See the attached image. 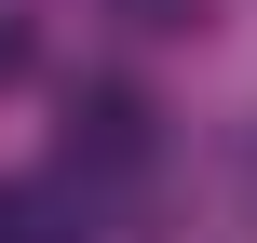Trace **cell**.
<instances>
[{
    "label": "cell",
    "mask_w": 257,
    "mask_h": 243,
    "mask_svg": "<svg viewBox=\"0 0 257 243\" xmlns=\"http://www.w3.org/2000/svg\"><path fill=\"white\" fill-rule=\"evenodd\" d=\"M54 149H68V189L108 203V189H136V176L163 162V108H149L136 81H81L68 122H54Z\"/></svg>",
    "instance_id": "obj_1"
},
{
    "label": "cell",
    "mask_w": 257,
    "mask_h": 243,
    "mask_svg": "<svg viewBox=\"0 0 257 243\" xmlns=\"http://www.w3.org/2000/svg\"><path fill=\"white\" fill-rule=\"evenodd\" d=\"M0 243H95V203L68 176H0Z\"/></svg>",
    "instance_id": "obj_2"
},
{
    "label": "cell",
    "mask_w": 257,
    "mask_h": 243,
    "mask_svg": "<svg viewBox=\"0 0 257 243\" xmlns=\"http://www.w3.org/2000/svg\"><path fill=\"white\" fill-rule=\"evenodd\" d=\"M14 68H27V27H14V14H0V81H14Z\"/></svg>",
    "instance_id": "obj_3"
}]
</instances>
